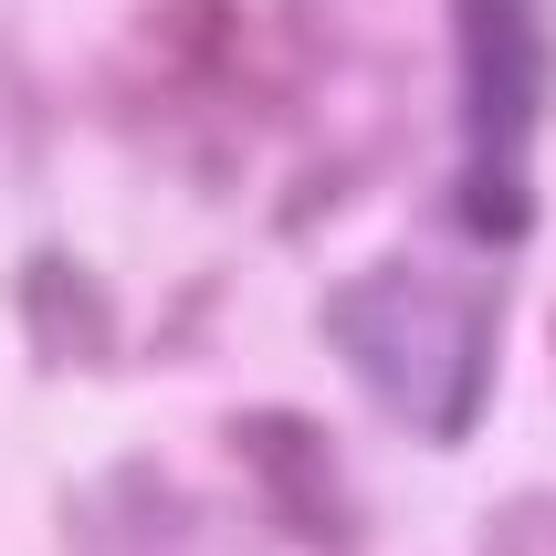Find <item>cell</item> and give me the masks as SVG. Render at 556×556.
Listing matches in <instances>:
<instances>
[{
    "label": "cell",
    "mask_w": 556,
    "mask_h": 556,
    "mask_svg": "<svg viewBox=\"0 0 556 556\" xmlns=\"http://www.w3.org/2000/svg\"><path fill=\"white\" fill-rule=\"evenodd\" d=\"M315 337H326V357H337L400 431L441 441V452L472 441V420L494 400V368H504L494 283L431 274V263H409V252H378V263H357L346 283H326Z\"/></svg>",
    "instance_id": "1"
},
{
    "label": "cell",
    "mask_w": 556,
    "mask_h": 556,
    "mask_svg": "<svg viewBox=\"0 0 556 556\" xmlns=\"http://www.w3.org/2000/svg\"><path fill=\"white\" fill-rule=\"evenodd\" d=\"M452 53H463V148L472 168H526V137L546 116V0H452Z\"/></svg>",
    "instance_id": "2"
},
{
    "label": "cell",
    "mask_w": 556,
    "mask_h": 556,
    "mask_svg": "<svg viewBox=\"0 0 556 556\" xmlns=\"http://www.w3.org/2000/svg\"><path fill=\"white\" fill-rule=\"evenodd\" d=\"M63 556H263L242 515L168 483L157 463H105L63 494Z\"/></svg>",
    "instance_id": "3"
},
{
    "label": "cell",
    "mask_w": 556,
    "mask_h": 556,
    "mask_svg": "<svg viewBox=\"0 0 556 556\" xmlns=\"http://www.w3.org/2000/svg\"><path fill=\"white\" fill-rule=\"evenodd\" d=\"M220 452L252 472V494H263V515H274L294 546L315 556H357V494H346V452L326 420H305V409H231L220 420Z\"/></svg>",
    "instance_id": "4"
},
{
    "label": "cell",
    "mask_w": 556,
    "mask_h": 556,
    "mask_svg": "<svg viewBox=\"0 0 556 556\" xmlns=\"http://www.w3.org/2000/svg\"><path fill=\"white\" fill-rule=\"evenodd\" d=\"M22 326H31L42 368H116V346H126L105 274L74 263V252H31L22 263Z\"/></svg>",
    "instance_id": "5"
},
{
    "label": "cell",
    "mask_w": 556,
    "mask_h": 556,
    "mask_svg": "<svg viewBox=\"0 0 556 556\" xmlns=\"http://www.w3.org/2000/svg\"><path fill=\"white\" fill-rule=\"evenodd\" d=\"M452 220H463L472 242L515 252V242L535 231V189H526V168H463V189H452Z\"/></svg>",
    "instance_id": "6"
},
{
    "label": "cell",
    "mask_w": 556,
    "mask_h": 556,
    "mask_svg": "<svg viewBox=\"0 0 556 556\" xmlns=\"http://www.w3.org/2000/svg\"><path fill=\"white\" fill-rule=\"evenodd\" d=\"M483 556H556V494H515L483 515Z\"/></svg>",
    "instance_id": "7"
}]
</instances>
